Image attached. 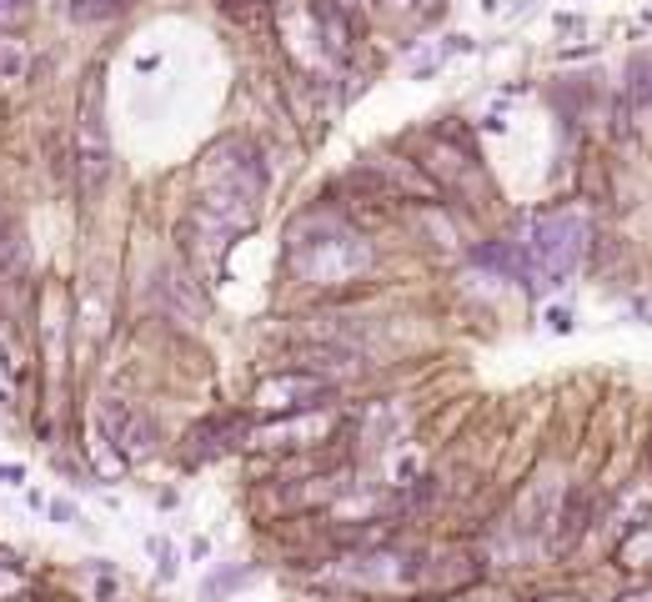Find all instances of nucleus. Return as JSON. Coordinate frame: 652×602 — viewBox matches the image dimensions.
Returning a JSON list of instances; mask_svg holds the SVG:
<instances>
[{
    "label": "nucleus",
    "instance_id": "4",
    "mask_svg": "<svg viewBox=\"0 0 652 602\" xmlns=\"http://www.w3.org/2000/svg\"><path fill=\"white\" fill-rule=\"evenodd\" d=\"M337 397H342V387L332 377L306 372V367H281V372L256 382L251 407L261 417H296V412H332Z\"/></svg>",
    "mask_w": 652,
    "mask_h": 602
},
{
    "label": "nucleus",
    "instance_id": "7",
    "mask_svg": "<svg viewBox=\"0 0 652 602\" xmlns=\"http://www.w3.org/2000/svg\"><path fill=\"white\" fill-rule=\"evenodd\" d=\"M261 577V562H216L206 577H201V602H226L231 592H241V587H251Z\"/></svg>",
    "mask_w": 652,
    "mask_h": 602
},
{
    "label": "nucleus",
    "instance_id": "13",
    "mask_svg": "<svg viewBox=\"0 0 652 602\" xmlns=\"http://www.w3.org/2000/svg\"><path fill=\"white\" fill-rule=\"evenodd\" d=\"M572 327H577V322H572V312H567V307H552V312H547V332H557V337H567Z\"/></svg>",
    "mask_w": 652,
    "mask_h": 602
},
{
    "label": "nucleus",
    "instance_id": "8",
    "mask_svg": "<svg viewBox=\"0 0 652 602\" xmlns=\"http://www.w3.org/2000/svg\"><path fill=\"white\" fill-rule=\"evenodd\" d=\"M146 557L156 562V582H161V587H171V582L181 577V557H176V547H171L166 537H146Z\"/></svg>",
    "mask_w": 652,
    "mask_h": 602
},
{
    "label": "nucleus",
    "instance_id": "12",
    "mask_svg": "<svg viewBox=\"0 0 652 602\" xmlns=\"http://www.w3.org/2000/svg\"><path fill=\"white\" fill-rule=\"evenodd\" d=\"M472 51H477V41H472V36H462V31L442 36V56H472Z\"/></svg>",
    "mask_w": 652,
    "mask_h": 602
},
{
    "label": "nucleus",
    "instance_id": "14",
    "mask_svg": "<svg viewBox=\"0 0 652 602\" xmlns=\"http://www.w3.org/2000/svg\"><path fill=\"white\" fill-rule=\"evenodd\" d=\"M0 487H26V467L21 462H0Z\"/></svg>",
    "mask_w": 652,
    "mask_h": 602
},
{
    "label": "nucleus",
    "instance_id": "9",
    "mask_svg": "<svg viewBox=\"0 0 652 602\" xmlns=\"http://www.w3.org/2000/svg\"><path fill=\"white\" fill-rule=\"evenodd\" d=\"M126 6H131V0H71V16L96 26V21H116Z\"/></svg>",
    "mask_w": 652,
    "mask_h": 602
},
{
    "label": "nucleus",
    "instance_id": "16",
    "mask_svg": "<svg viewBox=\"0 0 652 602\" xmlns=\"http://www.w3.org/2000/svg\"><path fill=\"white\" fill-rule=\"evenodd\" d=\"M31 6V0H0V21H11V16H21Z\"/></svg>",
    "mask_w": 652,
    "mask_h": 602
},
{
    "label": "nucleus",
    "instance_id": "2",
    "mask_svg": "<svg viewBox=\"0 0 652 602\" xmlns=\"http://www.w3.org/2000/svg\"><path fill=\"white\" fill-rule=\"evenodd\" d=\"M592 246V221L577 206H547L532 211V226L522 236L527 281L532 286H562L582 271V256Z\"/></svg>",
    "mask_w": 652,
    "mask_h": 602
},
{
    "label": "nucleus",
    "instance_id": "18",
    "mask_svg": "<svg viewBox=\"0 0 652 602\" xmlns=\"http://www.w3.org/2000/svg\"><path fill=\"white\" fill-rule=\"evenodd\" d=\"M622 602H652V592H637V597H622Z\"/></svg>",
    "mask_w": 652,
    "mask_h": 602
},
{
    "label": "nucleus",
    "instance_id": "15",
    "mask_svg": "<svg viewBox=\"0 0 652 602\" xmlns=\"http://www.w3.org/2000/svg\"><path fill=\"white\" fill-rule=\"evenodd\" d=\"M191 562H196V567L211 562V537H196V542H191Z\"/></svg>",
    "mask_w": 652,
    "mask_h": 602
},
{
    "label": "nucleus",
    "instance_id": "1",
    "mask_svg": "<svg viewBox=\"0 0 652 602\" xmlns=\"http://www.w3.org/2000/svg\"><path fill=\"white\" fill-rule=\"evenodd\" d=\"M311 236L301 226H291L286 236V271L306 286H342V281H357L367 266H372V246L367 236H357L342 216H321L311 211Z\"/></svg>",
    "mask_w": 652,
    "mask_h": 602
},
{
    "label": "nucleus",
    "instance_id": "11",
    "mask_svg": "<svg viewBox=\"0 0 652 602\" xmlns=\"http://www.w3.org/2000/svg\"><path fill=\"white\" fill-rule=\"evenodd\" d=\"M26 587V567H16V562H0V597H16Z\"/></svg>",
    "mask_w": 652,
    "mask_h": 602
},
{
    "label": "nucleus",
    "instance_id": "19",
    "mask_svg": "<svg viewBox=\"0 0 652 602\" xmlns=\"http://www.w3.org/2000/svg\"><path fill=\"white\" fill-rule=\"evenodd\" d=\"M422 6H437V0H422Z\"/></svg>",
    "mask_w": 652,
    "mask_h": 602
},
{
    "label": "nucleus",
    "instance_id": "5",
    "mask_svg": "<svg viewBox=\"0 0 652 602\" xmlns=\"http://www.w3.org/2000/svg\"><path fill=\"white\" fill-rule=\"evenodd\" d=\"M251 447V422L246 417H211L201 427L186 432V462H216L226 452H246Z\"/></svg>",
    "mask_w": 652,
    "mask_h": 602
},
{
    "label": "nucleus",
    "instance_id": "3",
    "mask_svg": "<svg viewBox=\"0 0 652 602\" xmlns=\"http://www.w3.org/2000/svg\"><path fill=\"white\" fill-rule=\"evenodd\" d=\"M76 176H81L86 196H96L111 181V131H106L101 71H91L81 96H76Z\"/></svg>",
    "mask_w": 652,
    "mask_h": 602
},
{
    "label": "nucleus",
    "instance_id": "10",
    "mask_svg": "<svg viewBox=\"0 0 652 602\" xmlns=\"http://www.w3.org/2000/svg\"><path fill=\"white\" fill-rule=\"evenodd\" d=\"M46 517H51L56 527H81V512H76L71 497H51V502H46Z\"/></svg>",
    "mask_w": 652,
    "mask_h": 602
},
{
    "label": "nucleus",
    "instance_id": "17",
    "mask_svg": "<svg viewBox=\"0 0 652 602\" xmlns=\"http://www.w3.org/2000/svg\"><path fill=\"white\" fill-rule=\"evenodd\" d=\"M46 502H51V497H41V492H26V507H31V512H46Z\"/></svg>",
    "mask_w": 652,
    "mask_h": 602
},
{
    "label": "nucleus",
    "instance_id": "6",
    "mask_svg": "<svg viewBox=\"0 0 652 602\" xmlns=\"http://www.w3.org/2000/svg\"><path fill=\"white\" fill-rule=\"evenodd\" d=\"M622 101H627V121L637 136H652V56H637L627 66V86H622Z\"/></svg>",
    "mask_w": 652,
    "mask_h": 602
}]
</instances>
